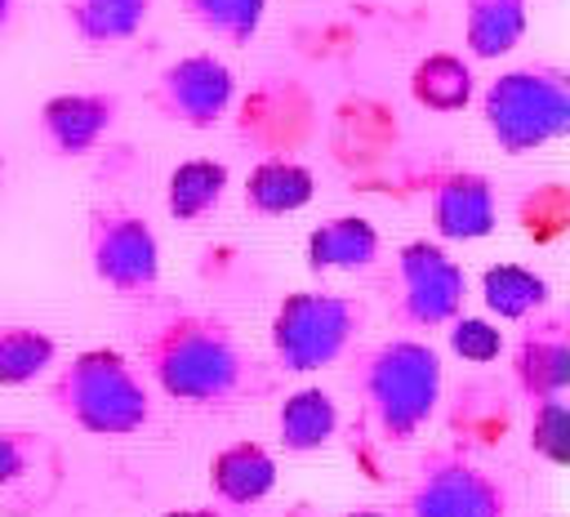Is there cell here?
I'll use <instances>...</instances> for the list:
<instances>
[{
    "label": "cell",
    "instance_id": "1",
    "mask_svg": "<svg viewBox=\"0 0 570 517\" xmlns=\"http://www.w3.org/2000/svg\"><path fill=\"white\" fill-rule=\"evenodd\" d=\"M147 379L183 406L223 410L254 401L272 388L263 361L236 339V330L200 308H165L138 334Z\"/></svg>",
    "mask_w": 570,
    "mask_h": 517
},
{
    "label": "cell",
    "instance_id": "2",
    "mask_svg": "<svg viewBox=\"0 0 570 517\" xmlns=\"http://www.w3.org/2000/svg\"><path fill=\"white\" fill-rule=\"evenodd\" d=\"M352 388L365 406V419L387 446L414 441L441 406V357L432 343L396 334L356 357Z\"/></svg>",
    "mask_w": 570,
    "mask_h": 517
},
{
    "label": "cell",
    "instance_id": "3",
    "mask_svg": "<svg viewBox=\"0 0 570 517\" xmlns=\"http://www.w3.org/2000/svg\"><path fill=\"white\" fill-rule=\"evenodd\" d=\"M49 401L89 437H134L151 419V392L116 348H85L49 379Z\"/></svg>",
    "mask_w": 570,
    "mask_h": 517
},
{
    "label": "cell",
    "instance_id": "4",
    "mask_svg": "<svg viewBox=\"0 0 570 517\" xmlns=\"http://www.w3.org/2000/svg\"><path fill=\"white\" fill-rule=\"evenodd\" d=\"M481 120L499 152L530 156L570 129V80L552 62L499 71L481 89Z\"/></svg>",
    "mask_w": 570,
    "mask_h": 517
},
{
    "label": "cell",
    "instance_id": "5",
    "mask_svg": "<svg viewBox=\"0 0 570 517\" xmlns=\"http://www.w3.org/2000/svg\"><path fill=\"white\" fill-rule=\"evenodd\" d=\"M365 330V303L338 290H294L276 303L267 339L285 374H316L347 357Z\"/></svg>",
    "mask_w": 570,
    "mask_h": 517
},
{
    "label": "cell",
    "instance_id": "6",
    "mask_svg": "<svg viewBox=\"0 0 570 517\" xmlns=\"http://www.w3.org/2000/svg\"><path fill=\"white\" fill-rule=\"evenodd\" d=\"M512 495L499 472L459 446L428 450L401 495V517H508Z\"/></svg>",
    "mask_w": 570,
    "mask_h": 517
},
{
    "label": "cell",
    "instance_id": "7",
    "mask_svg": "<svg viewBox=\"0 0 570 517\" xmlns=\"http://www.w3.org/2000/svg\"><path fill=\"white\" fill-rule=\"evenodd\" d=\"M89 272L120 299H151L160 285V241L138 209L94 205L85 227Z\"/></svg>",
    "mask_w": 570,
    "mask_h": 517
},
{
    "label": "cell",
    "instance_id": "8",
    "mask_svg": "<svg viewBox=\"0 0 570 517\" xmlns=\"http://www.w3.org/2000/svg\"><path fill=\"white\" fill-rule=\"evenodd\" d=\"M396 299L392 321L405 330H441L463 312L468 299V272L441 241H405L392 258Z\"/></svg>",
    "mask_w": 570,
    "mask_h": 517
},
{
    "label": "cell",
    "instance_id": "9",
    "mask_svg": "<svg viewBox=\"0 0 570 517\" xmlns=\"http://www.w3.org/2000/svg\"><path fill=\"white\" fill-rule=\"evenodd\" d=\"M236 98V76L218 53H183L165 62L151 80L147 103L187 129H214Z\"/></svg>",
    "mask_w": 570,
    "mask_h": 517
},
{
    "label": "cell",
    "instance_id": "10",
    "mask_svg": "<svg viewBox=\"0 0 570 517\" xmlns=\"http://www.w3.org/2000/svg\"><path fill=\"white\" fill-rule=\"evenodd\" d=\"M512 383L530 406L570 392V321L561 312L543 308L521 321L512 343Z\"/></svg>",
    "mask_w": 570,
    "mask_h": 517
},
{
    "label": "cell",
    "instance_id": "11",
    "mask_svg": "<svg viewBox=\"0 0 570 517\" xmlns=\"http://www.w3.org/2000/svg\"><path fill=\"white\" fill-rule=\"evenodd\" d=\"M428 218L436 241H481L499 223V196L494 183L476 169H432L428 174Z\"/></svg>",
    "mask_w": 570,
    "mask_h": 517
},
{
    "label": "cell",
    "instance_id": "12",
    "mask_svg": "<svg viewBox=\"0 0 570 517\" xmlns=\"http://www.w3.org/2000/svg\"><path fill=\"white\" fill-rule=\"evenodd\" d=\"M120 120V98L102 89H76V94H53L36 111L40 143L58 160H80L102 147V138Z\"/></svg>",
    "mask_w": 570,
    "mask_h": 517
},
{
    "label": "cell",
    "instance_id": "13",
    "mask_svg": "<svg viewBox=\"0 0 570 517\" xmlns=\"http://www.w3.org/2000/svg\"><path fill=\"white\" fill-rule=\"evenodd\" d=\"M209 495L223 508H249L276 486V455L258 441H232L209 459Z\"/></svg>",
    "mask_w": 570,
    "mask_h": 517
},
{
    "label": "cell",
    "instance_id": "14",
    "mask_svg": "<svg viewBox=\"0 0 570 517\" xmlns=\"http://www.w3.org/2000/svg\"><path fill=\"white\" fill-rule=\"evenodd\" d=\"M379 250H383V236L361 214L325 218L321 227L307 232V245H303L312 272H365V267H374Z\"/></svg>",
    "mask_w": 570,
    "mask_h": 517
},
{
    "label": "cell",
    "instance_id": "15",
    "mask_svg": "<svg viewBox=\"0 0 570 517\" xmlns=\"http://www.w3.org/2000/svg\"><path fill=\"white\" fill-rule=\"evenodd\" d=\"M245 209L258 214V218H281V214H294L303 209L312 196H316V174L294 160V156H263L249 174H245Z\"/></svg>",
    "mask_w": 570,
    "mask_h": 517
},
{
    "label": "cell",
    "instance_id": "16",
    "mask_svg": "<svg viewBox=\"0 0 570 517\" xmlns=\"http://www.w3.org/2000/svg\"><path fill=\"white\" fill-rule=\"evenodd\" d=\"M530 27V0H463V49L476 62L503 58Z\"/></svg>",
    "mask_w": 570,
    "mask_h": 517
},
{
    "label": "cell",
    "instance_id": "17",
    "mask_svg": "<svg viewBox=\"0 0 570 517\" xmlns=\"http://www.w3.org/2000/svg\"><path fill=\"white\" fill-rule=\"evenodd\" d=\"M62 13L85 49H116L147 27L151 0H67Z\"/></svg>",
    "mask_w": 570,
    "mask_h": 517
},
{
    "label": "cell",
    "instance_id": "18",
    "mask_svg": "<svg viewBox=\"0 0 570 517\" xmlns=\"http://www.w3.org/2000/svg\"><path fill=\"white\" fill-rule=\"evenodd\" d=\"M227 165L214 160V156H191V160H178L165 178V209L174 223H200L209 218L223 196H227Z\"/></svg>",
    "mask_w": 570,
    "mask_h": 517
},
{
    "label": "cell",
    "instance_id": "19",
    "mask_svg": "<svg viewBox=\"0 0 570 517\" xmlns=\"http://www.w3.org/2000/svg\"><path fill=\"white\" fill-rule=\"evenodd\" d=\"M338 432V406L325 388H294L276 410V437L289 455H312Z\"/></svg>",
    "mask_w": 570,
    "mask_h": 517
},
{
    "label": "cell",
    "instance_id": "20",
    "mask_svg": "<svg viewBox=\"0 0 570 517\" xmlns=\"http://www.w3.org/2000/svg\"><path fill=\"white\" fill-rule=\"evenodd\" d=\"M410 98L419 107H428V111H441V116L463 111L476 98L472 62L463 53H445V49L419 58L414 71H410Z\"/></svg>",
    "mask_w": 570,
    "mask_h": 517
},
{
    "label": "cell",
    "instance_id": "21",
    "mask_svg": "<svg viewBox=\"0 0 570 517\" xmlns=\"http://www.w3.org/2000/svg\"><path fill=\"white\" fill-rule=\"evenodd\" d=\"M481 303L499 321H525L552 303V285L525 263H494L481 272Z\"/></svg>",
    "mask_w": 570,
    "mask_h": 517
},
{
    "label": "cell",
    "instance_id": "22",
    "mask_svg": "<svg viewBox=\"0 0 570 517\" xmlns=\"http://www.w3.org/2000/svg\"><path fill=\"white\" fill-rule=\"evenodd\" d=\"M58 365L53 334L36 325H0V388H27Z\"/></svg>",
    "mask_w": 570,
    "mask_h": 517
},
{
    "label": "cell",
    "instance_id": "23",
    "mask_svg": "<svg viewBox=\"0 0 570 517\" xmlns=\"http://www.w3.org/2000/svg\"><path fill=\"white\" fill-rule=\"evenodd\" d=\"M178 4L205 36L232 49L249 45L267 18V0H178Z\"/></svg>",
    "mask_w": 570,
    "mask_h": 517
},
{
    "label": "cell",
    "instance_id": "24",
    "mask_svg": "<svg viewBox=\"0 0 570 517\" xmlns=\"http://www.w3.org/2000/svg\"><path fill=\"white\" fill-rule=\"evenodd\" d=\"M570 432V414H566V397L552 401H534L530 406V450L548 464H566V437Z\"/></svg>",
    "mask_w": 570,
    "mask_h": 517
},
{
    "label": "cell",
    "instance_id": "25",
    "mask_svg": "<svg viewBox=\"0 0 570 517\" xmlns=\"http://www.w3.org/2000/svg\"><path fill=\"white\" fill-rule=\"evenodd\" d=\"M450 348L472 365H490L503 352V330L494 321H485V316H463L459 312L450 321Z\"/></svg>",
    "mask_w": 570,
    "mask_h": 517
},
{
    "label": "cell",
    "instance_id": "26",
    "mask_svg": "<svg viewBox=\"0 0 570 517\" xmlns=\"http://www.w3.org/2000/svg\"><path fill=\"white\" fill-rule=\"evenodd\" d=\"M36 464V437L18 428H0V486H18Z\"/></svg>",
    "mask_w": 570,
    "mask_h": 517
},
{
    "label": "cell",
    "instance_id": "27",
    "mask_svg": "<svg viewBox=\"0 0 570 517\" xmlns=\"http://www.w3.org/2000/svg\"><path fill=\"white\" fill-rule=\"evenodd\" d=\"M160 517H227V513L214 508V504H205V508H174V513H160Z\"/></svg>",
    "mask_w": 570,
    "mask_h": 517
},
{
    "label": "cell",
    "instance_id": "28",
    "mask_svg": "<svg viewBox=\"0 0 570 517\" xmlns=\"http://www.w3.org/2000/svg\"><path fill=\"white\" fill-rule=\"evenodd\" d=\"M18 22V0H0V36H9Z\"/></svg>",
    "mask_w": 570,
    "mask_h": 517
},
{
    "label": "cell",
    "instance_id": "29",
    "mask_svg": "<svg viewBox=\"0 0 570 517\" xmlns=\"http://www.w3.org/2000/svg\"><path fill=\"white\" fill-rule=\"evenodd\" d=\"M347 517H401V508H356Z\"/></svg>",
    "mask_w": 570,
    "mask_h": 517
},
{
    "label": "cell",
    "instance_id": "30",
    "mask_svg": "<svg viewBox=\"0 0 570 517\" xmlns=\"http://www.w3.org/2000/svg\"><path fill=\"white\" fill-rule=\"evenodd\" d=\"M4 187H9V160L0 156V201H4Z\"/></svg>",
    "mask_w": 570,
    "mask_h": 517
}]
</instances>
